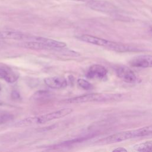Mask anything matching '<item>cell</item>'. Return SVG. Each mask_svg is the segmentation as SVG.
I'll return each mask as SVG.
<instances>
[{
    "mask_svg": "<svg viewBox=\"0 0 152 152\" xmlns=\"http://www.w3.org/2000/svg\"><path fill=\"white\" fill-rule=\"evenodd\" d=\"M152 134V125L139 129L122 131L96 141V145H106L126 141L136 137H144Z\"/></svg>",
    "mask_w": 152,
    "mask_h": 152,
    "instance_id": "1",
    "label": "cell"
},
{
    "mask_svg": "<svg viewBox=\"0 0 152 152\" xmlns=\"http://www.w3.org/2000/svg\"><path fill=\"white\" fill-rule=\"evenodd\" d=\"M78 39L83 42L104 47L111 50L118 52H127L140 50L139 49H137V48L130 46L129 45L108 40L89 34L81 35L78 37Z\"/></svg>",
    "mask_w": 152,
    "mask_h": 152,
    "instance_id": "2",
    "label": "cell"
},
{
    "mask_svg": "<svg viewBox=\"0 0 152 152\" xmlns=\"http://www.w3.org/2000/svg\"><path fill=\"white\" fill-rule=\"evenodd\" d=\"M121 94L94 93L81 95L65 100L66 103H83L87 102H103L118 101L122 99Z\"/></svg>",
    "mask_w": 152,
    "mask_h": 152,
    "instance_id": "3",
    "label": "cell"
},
{
    "mask_svg": "<svg viewBox=\"0 0 152 152\" xmlns=\"http://www.w3.org/2000/svg\"><path fill=\"white\" fill-rule=\"evenodd\" d=\"M115 71L116 75L125 83H135L138 81L135 73L128 66L119 65L115 68Z\"/></svg>",
    "mask_w": 152,
    "mask_h": 152,
    "instance_id": "4",
    "label": "cell"
},
{
    "mask_svg": "<svg viewBox=\"0 0 152 152\" xmlns=\"http://www.w3.org/2000/svg\"><path fill=\"white\" fill-rule=\"evenodd\" d=\"M72 112L71 108H64L60 110L52 112L39 116H37V124H44L52 120L63 118Z\"/></svg>",
    "mask_w": 152,
    "mask_h": 152,
    "instance_id": "5",
    "label": "cell"
},
{
    "mask_svg": "<svg viewBox=\"0 0 152 152\" xmlns=\"http://www.w3.org/2000/svg\"><path fill=\"white\" fill-rule=\"evenodd\" d=\"M107 75V69L103 65L94 64L90 66L86 73V77L90 79L104 80Z\"/></svg>",
    "mask_w": 152,
    "mask_h": 152,
    "instance_id": "6",
    "label": "cell"
},
{
    "mask_svg": "<svg viewBox=\"0 0 152 152\" xmlns=\"http://www.w3.org/2000/svg\"><path fill=\"white\" fill-rule=\"evenodd\" d=\"M131 66L135 68H152V55H140L133 57L129 61Z\"/></svg>",
    "mask_w": 152,
    "mask_h": 152,
    "instance_id": "7",
    "label": "cell"
},
{
    "mask_svg": "<svg viewBox=\"0 0 152 152\" xmlns=\"http://www.w3.org/2000/svg\"><path fill=\"white\" fill-rule=\"evenodd\" d=\"M87 5L93 10L103 12H114L116 10L113 5L104 1H94L92 0L88 2Z\"/></svg>",
    "mask_w": 152,
    "mask_h": 152,
    "instance_id": "8",
    "label": "cell"
},
{
    "mask_svg": "<svg viewBox=\"0 0 152 152\" xmlns=\"http://www.w3.org/2000/svg\"><path fill=\"white\" fill-rule=\"evenodd\" d=\"M44 82L49 87L52 89H62L67 86L66 78L61 76H53L45 78Z\"/></svg>",
    "mask_w": 152,
    "mask_h": 152,
    "instance_id": "9",
    "label": "cell"
},
{
    "mask_svg": "<svg viewBox=\"0 0 152 152\" xmlns=\"http://www.w3.org/2000/svg\"><path fill=\"white\" fill-rule=\"evenodd\" d=\"M18 74L10 67L0 66V79H2L10 83H13L18 80Z\"/></svg>",
    "mask_w": 152,
    "mask_h": 152,
    "instance_id": "10",
    "label": "cell"
},
{
    "mask_svg": "<svg viewBox=\"0 0 152 152\" xmlns=\"http://www.w3.org/2000/svg\"><path fill=\"white\" fill-rule=\"evenodd\" d=\"M30 36L23 33L14 31H1L0 39L12 40H28Z\"/></svg>",
    "mask_w": 152,
    "mask_h": 152,
    "instance_id": "11",
    "label": "cell"
},
{
    "mask_svg": "<svg viewBox=\"0 0 152 152\" xmlns=\"http://www.w3.org/2000/svg\"><path fill=\"white\" fill-rule=\"evenodd\" d=\"M132 148L137 151L152 152V141L136 144L132 146Z\"/></svg>",
    "mask_w": 152,
    "mask_h": 152,
    "instance_id": "12",
    "label": "cell"
},
{
    "mask_svg": "<svg viewBox=\"0 0 152 152\" xmlns=\"http://www.w3.org/2000/svg\"><path fill=\"white\" fill-rule=\"evenodd\" d=\"M37 124V116L34 117H29L25 119H23L22 120H20L16 122L14 125L15 126L20 127V126H28L32 124Z\"/></svg>",
    "mask_w": 152,
    "mask_h": 152,
    "instance_id": "13",
    "label": "cell"
},
{
    "mask_svg": "<svg viewBox=\"0 0 152 152\" xmlns=\"http://www.w3.org/2000/svg\"><path fill=\"white\" fill-rule=\"evenodd\" d=\"M77 84L81 88L86 90H90L93 87L92 84L90 82L82 78H80L77 80Z\"/></svg>",
    "mask_w": 152,
    "mask_h": 152,
    "instance_id": "14",
    "label": "cell"
},
{
    "mask_svg": "<svg viewBox=\"0 0 152 152\" xmlns=\"http://www.w3.org/2000/svg\"><path fill=\"white\" fill-rule=\"evenodd\" d=\"M50 95V93L46 91H37L35 95L34 96L35 97V99H41L42 97H46V96H48Z\"/></svg>",
    "mask_w": 152,
    "mask_h": 152,
    "instance_id": "15",
    "label": "cell"
},
{
    "mask_svg": "<svg viewBox=\"0 0 152 152\" xmlns=\"http://www.w3.org/2000/svg\"><path fill=\"white\" fill-rule=\"evenodd\" d=\"M113 151H118V152H124V151H127V150L123 147H118L115 148Z\"/></svg>",
    "mask_w": 152,
    "mask_h": 152,
    "instance_id": "16",
    "label": "cell"
},
{
    "mask_svg": "<svg viewBox=\"0 0 152 152\" xmlns=\"http://www.w3.org/2000/svg\"><path fill=\"white\" fill-rule=\"evenodd\" d=\"M71 1H77V2H89L91 1L92 0H71Z\"/></svg>",
    "mask_w": 152,
    "mask_h": 152,
    "instance_id": "17",
    "label": "cell"
},
{
    "mask_svg": "<svg viewBox=\"0 0 152 152\" xmlns=\"http://www.w3.org/2000/svg\"><path fill=\"white\" fill-rule=\"evenodd\" d=\"M149 31H150V33L152 34V26H150V27H149Z\"/></svg>",
    "mask_w": 152,
    "mask_h": 152,
    "instance_id": "18",
    "label": "cell"
},
{
    "mask_svg": "<svg viewBox=\"0 0 152 152\" xmlns=\"http://www.w3.org/2000/svg\"><path fill=\"white\" fill-rule=\"evenodd\" d=\"M1 86H0V91H1Z\"/></svg>",
    "mask_w": 152,
    "mask_h": 152,
    "instance_id": "19",
    "label": "cell"
}]
</instances>
